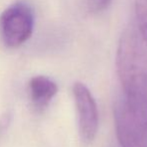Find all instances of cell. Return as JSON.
<instances>
[{"instance_id": "obj_1", "label": "cell", "mask_w": 147, "mask_h": 147, "mask_svg": "<svg viewBox=\"0 0 147 147\" xmlns=\"http://www.w3.org/2000/svg\"><path fill=\"white\" fill-rule=\"evenodd\" d=\"M147 43L138 28L124 30L118 43L116 70L122 96L114 109L147 126Z\"/></svg>"}, {"instance_id": "obj_2", "label": "cell", "mask_w": 147, "mask_h": 147, "mask_svg": "<svg viewBox=\"0 0 147 147\" xmlns=\"http://www.w3.org/2000/svg\"><path fill=\"white\" fill-rule=\"evenodd\" d=\"M34 12L25 2H16L0 16V36L4 44L17 47L29 39L34 28Z\"/></svg>"}, {"instance_id": "obj_3", "label": "cell", "mask_w": 147, "mask_h": 147, "mask_svg": "<svg viewBox=\"0 0 147 147\" xmlns=\"http://www.w3.org/2000/svg\"><path fill=\"white\" fill-rule=\"evenodd\" d=\"M73 97L78 118L80 139L84 144H90L95 139L98 130V110L95 99L83 83L73 86Z\"/></svg>"}, {"instance_id": "obj_4", "label": "cell", "mask_w": 147, "mask_h": 147, "mask_svg": "<svg viewBox=\"0 0 147 147\" xmlns=\"http://www.w3.org/2000/svg\"><path fill=\"white\" fill-rule=\"evenodd\" d=\"M29 91L33 104L39 108H44L57 94L58 87L48 77L35 76L29 82Z\"/></svg>"}, {"instance_id": "obj_5", "label": "cell", "mask_w": 147, "mask_h": 147, "mask_svg": "<svg viewBox=\"0 0 147 147\" xmlns=\"http://www.w3.org/2000/svg\"><path fill=\"white\" fill-rule=\"evenodd\" d=\"M135 13L137 28L147 43V0H135Z\"/></svg>"}, {"instance_id": "obj_6", "label": "cell", "mask_w": 147, "mask_h": 147, "mask_svg": "<svg viewBox=\"0 0 147 147\" xmlns=\"http://www.w3.org/2000/svg\"><path fill=\"white\" fill-rule=\"evenodd\" d=\"M110 0H88V5L92 11L99 12L108 6Z\"/></svg>"}]
</instances>
